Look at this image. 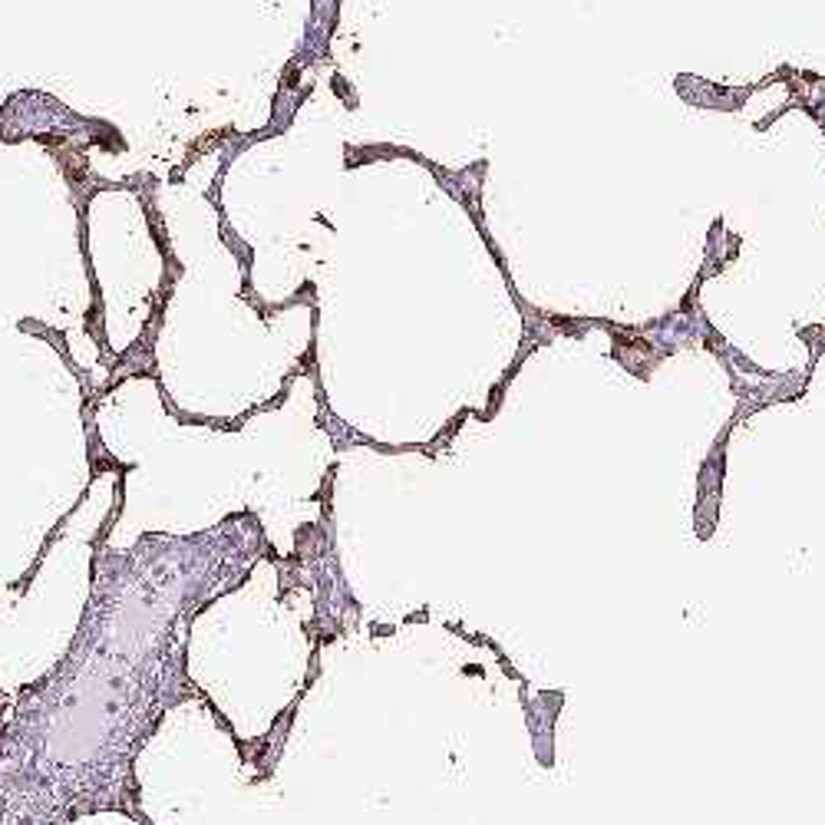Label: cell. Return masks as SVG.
Here are the masks:
<instances>
[{
  "mask_svg": "<svg viewBox=\"0 0 825 825\" xmlns=\"http://www.w3.org/2000/svg\"><path fill=\"white\" fill-rule=\"evenodd\" d=\"M255 538L103 551L79 634L0 724V825H69L126 806L132 760L182 684V628L248 575Z\"/></svg>",
  "mask_w": 825,
  "mask_h": 825,
  "instance_id": "1",
  "label": "cell"
}]
</instances>
